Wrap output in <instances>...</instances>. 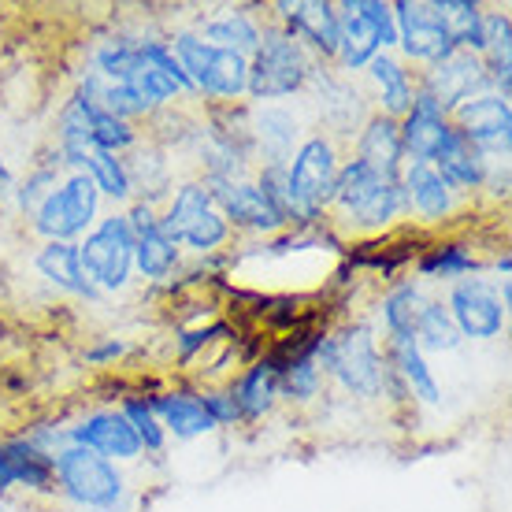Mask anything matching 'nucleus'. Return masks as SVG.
Segmentation results:
<instances>
[{
    "label": "nucleus",
    "mask_w": 512,
    "mask_h": 512,
    "mask_svg": "<svg viewBox=\"0 0 512 512\" xmlns=\"http://www.w3.org/2000/svg\"><path fill=\"white\" fill-rule=\"evenodd\" d=\"M197 397H201V409L208 412V420L216 423V431L242 423V412H238L231 386H197Z\"/></svg>",
    "instance_id": "c03bdc74"
},
{
    "label": "nucleus",
    "mask_w": 512,
    "mask_h": 512,
    "mask_svg": "<svg viewBox=\"0 0 512 512\" xmlns=\"http://www.w3.org/2000/svg\"><path fill=\"white\" fill-rule=\"evenodd\" d=\"M338 19H342V38H338V56H334L338 67H334V71H342V75H349V78H360L364 67L383 52L379 49V38H375L372 26L357 15L353 0H342V4H338Z\"/></svg>",
    "instance_id": "7c9ffc66"
},
{
    "label": "nucleus",
    "mask_w": 512,
    "mask_h": 512,
    "mask_svg": "<svg viewBox=\"0 0 512 512\" xmlns=\"http://www.w3.org/2000/svg\"><path fill=\"white\" fill-rule=\"evenodd\" d=\"M342 167V145L323 130H308L297 153L286 164V197H290V231H312L327 223L334 201V182Z\"/></svg>",
    "instance_id": "7ed1b4c3"
},
{
    "label": "nucleus",
    "mask_w": 512,
    "mask_h": 512,
    "mask_svg": "<svg viewBox=\"0 0 512 512\" xmlns=\"http://www.w3.org/2000/svg\"><path fill=\"white\" fill-rule=\"evenodd\" d=\"M401 190H405L409 219L420 223V227H446V223L461 216L464 208L475 205V201H468V197L453 190L431 164H405Z\"/></svg>",
    "instance_id": "2eb2a0df"
},
{
    "label": "nucleus",
    "mask_w": 512,
    "mask_h": 512,
    "mask_svg": "<svg viewBox=\"0 0 512 512\" xmlns=\"http://www.w3.org/2000/svg\"><path fill=\"white\" fill-rule=\"evenodd\" d=\"M12 186H15V175H12V167L0 160V197L4 193H12Z\"/></svg>",
    "instance_id": "3c124183"
},
{
    "label": "nucleus",
    "mask_w": 512,
    "mask_h": 512,
    "mask_svg": "<svg viewBox=\"0 0 512 512\" xmlns=\"http://www.w3.org/2000/svg\"><path fill=\"white\" fill-rule=\"evenodd\" d=\"M138 67H141L138 38H130V34L104 38L90 56V71H97V75H101L104 82H112V86H127Z\"/></svg>",
    "instance_id": "c9c22d12"
},
{
    "label": "nucleus",
    "mask_w": 512,
    "mask_h": 512,
    "mask_svg": "<svg viewBox=\"0 0 512 512\" xmlns=\"http://www.w3.org/2000/svg\"><path fill=\"white\" fill-rule=\"evenodd\" d=\"M416 346H420L423 357L427 353H457L464 346L461 331L449 320V308L442 297L427 294V301L416 312Z\"/></svg>",
    "instance_id": "72a5a7b5"
},
{
    "label": "nucleus",
    "mask_w": 512,
    "mask_h": 512,
    "mask_svg": "<svg viewBox=\"0 0 512 512\" xmlns=\"http://www.w3.org/2000/svg\"><path fill=\"white\" fill-rule=\"evenodd\" d=\"M134 227H130L127 212H108L97 219L82 242H78V260L86 279L101 290V294H123L134 282Z\"/></svg>",
    "instance_id": "6e6552de"
},
{
    "label": "nucleus",
    "mask_w": 512,
    "mask_h": 512,
    "mask_svg": "<svg viewBox=\"0 0 512 512\" xmlns=\"http://www.w3.org/2000/svg\"><path fill=\"white\" fill-rule=\"evenodd\" d=\"M394 26H397V56L409 67H431L457 52L449 26L438 12V0H394Z\"/></svg>",
    "instance_id": "9d476101"
},
{
    "label": "nucleus",
    "mask_w": 512,
    "mask_h": 512,
    "mask_svg": "<svg viewBox=\"0 0 512 512\" xmlns=\"http://www.w3.org/2000/svg\"><path fill=\"white\" fill-rule=\"evenodd\" d=\"M127 353H130V342H127V338H101V342H93V346H86L82 360H86L90 368H108V364H116V360H123Z\"/></svg>",
    "instance_id": "49530a36"
},
{
    "label": "nucleus",
    "mask_w": 512,
    "mask_h": 512,
    "mask_svg": "<svg viewBox=\"0 0 512 512\" xmlns=\"http://www.w3.org/2000/svg\"><path fill=\"white\" fill-rule=\"evenodd\" d=\"M490 201H505L509 197V160H490L487 164V179H483V190Z\"/></svg>",
    "instance_id": "de8ad7c7"
},
{
    "label": "nucleus",
    "mask_w": 512,
    "mask_h": 512,
    "mask_svg": "<svg viewBox=\"0 0 512 512\" xmlns=\"http://www.w3.org/2000/svg\"><path fill=\"white\" fill-rule=\"evenodd\" d=\"M416 90L427 93L442 112H453L464 101L479 97V93H490L487 67L472 52H453L446 60L416 71Z\"/></svg>",
    "instance_id": "4468645a"
},
{
    "label": "nucleus",
    "mask_w": 512,
    "mask_h": 512,
    "mask_svg": "<svg viewBox=\"0 0 512 512\" xmlns=\"http://www.w3.org/2000/svg\"><path fill=\"white\" fill-rule=\"evenodd\" d=\"M353 8H357L360 19L375 30L379 49L394 52L397 49V26H394V8H390V0H353Z\"/></svg>",
    "instance_id": "37998d69"
},
{
    "label": "nucleus",
    "mask_w": 512,
    "mask_h": 512,
    "mask_svg": "<svg viewBox=\"0 0 512 512\" xmlns=\"http://www.w3.org/2000/svg\"><path fill=\"white\" fill-rule=\"evenodd\" d=\"M308 93H312L316 130H323V134L334 138L338 145H342V141L353 145V138H357L360 127H364V119L375 112L372 97L360 86V78H349L327 64L316 67Z\"/></svg>",
    "instance_id": "1a4fd4ad"
},
{
    "label": "nucleus",
    "mask_w": 512,
    "mask_h": 512,
    "mask_svg": "<svg viewBox=\"0 0 512 512\" xmlns=\"http://www.w3.org/2000/svg\"><path fill=\"white\" fill-rule=\"evenodd\" d=\"M316 364L323 379H331L342 394L357 401H383L386 397V349L372 323H349L342 331L323 327L316 342Z\"/></svg>",
    "instance_id": "f03ea898"
},
{
    "label": "nucleus",
    "mask_w": 512,
    "mask_h": 512,
    "mask_svg": "<svg viewBox=\"0 0 512 512\" xmlns=\"http://www.w3.org/2000/svg\"><path fill=\"white\" fill-rule=\"evenodd\" d=\"M449 123L461 130L487 160H509L512 149V104L498 93H479L449 112Z\"/></svg>",
    "instance_id": "ddd939ff"
},
{
    "label": "nucleus",
    "mask_w": 512,
    "mask_h": 512,
    "mask_svg": "<svg viewBox=\"0 0 512 512\" xmlns=\"http://www.w3.org/2000/svg\"><path fill=\"white\" fill-rule=\"evenodd\" d=\"M212 201H216V212L227 223H231L234 234H253V238H275L282 234V219L275 216V208L268 205V197L260 193L253 179L242 182H227V186H212Z\"/></svg>",
    "instance_id": "f3484780"
},
{
    "label": "nucleus",
    "mask_w": 512,
    "mask_h": 512,
    "mask_svg": "<svg viewBox=\"0 0 512 512\" xmlns=\"http://www.w3.org/2000/svg\"><path fill=\"white\" fill-rule=\"evenodd\" d=\"M75 97H78V93H75ZM82 104H86V127H90V145H93V149L127 156L130 149H138V145H141V134H145L141 127L116 119L112 112H104L101 104H90V101H82Z\"/></svg>",
    "instance_id": "4c0bfd02"
},
{
    "label": "nucleus",
    "mask_w": 512,
    "mask_h": 512,
    "mask_svg": "<svg viewBox=\"0 0 512 512\" xmlns=\"http://www.w3.org/2000/svg\"><path fill=\"white\" fill-rule=\"evenodd\" d=\"M67 446H82L116 464L141 461V442L119 409H93L67 427Z\"/></svg>",
    "instance_id": "dca6fc26"
},
{
    "label": "nucleus",
    "mask_w": 512,
    "mask_h": 512,
    "mask_svg": "<svg viewBox=\"0 0 512 512\" xmlns=\"http://www.w3.org/2000/svg\"><path fill=\"white\" fill-rule=\"evenodd\" d=\"M86 175L93 179L101 201H112V212H123V208L134 201V186H130V171L127 160L116 153H104V149H90L86 153Z\"/></svg>",
    "instance_id": "473e14b6"
},
{
    "label": "nucleus",
    "mask_w": 512,
    "mask_h": 512,
    "mask_svg": "<svg viewBox=\"0 0 512 512\" xmlns=\"http://www.w3.org/2000/svg\"><path fill=\"white\" fill-rule=\"evenodd\" d=\"M34 271L41 275L45 286H52L56 294L82 301V305H101L104 294L86 279L82 260H78V245L71 242H41L34 253Z\"/></svg>",
    "instance_id": "412c9836"
},
{
    "label": "nucleus",
    "mask_w": 512,
    "mask_h": 512,
    "mask_svg": "<svg viewBox=\"0 0 512 512\" xmlns=\"http://www.w3.org/2000/svg\"><path fill=\"white\" fill-rule=\"evenodd\" d=\"M483 64H512V19L509 12H487L483 19Z\"/></svg>",
    "instance_id": "79ce46f5"
},
{
    "label": "nucleus",
    "mask_w": 512,
    "mask_h": 512,
    "mask_svg": "<svg viewBox=\"0 0 512 512\" xmlns=\"http://www.w3.org/2000/svg\"><path fill=\"white\" fill-rule=\"evenodd\" d=\"M234 231H231V223L219 216L216 208H208L205 216H197L186 227V234H182V242L179 249L182 253H190L193 260H205V256H219L227 245H231Z\"/></svg>",
    "instance_id": "ea45409f"
},
{
    "label": "nucleus",
    "mask_w": 512,
    "mask_h": 512,
    "mask_svg": "<svg viewBox=\"0 0 512 512\" xmlns=\"http://www.w3.org/2000/svg\"><path fill=\"white\" fill-rule=\"evenodd\" d=\"M438 12L446 19L449 38H453L457 52L483 56V19H487V8L479 0H438Z\"/></svg>",
    "instance_id": "e433bc0d"
},
{
    "label": "nucleus",
    "mask_w": 512,
    "mask_h": 512,
    "mask_svg": "<svg viewBox=\"0 0 512 512\" xmlns=\"http://www.w3.org/2000/svg\"><path fill=\"white\" fill-rule=\"evenodd\" d=\"M0 446H4V457H8V468H12L15 490L38 494V498H56V475H52L49 453H41L23 435L0 438Z\"/></svg>",
    "instance_id": "c756f323"
},
{
    "label": "nucleus",
    "mask_w": 512,
    "mask_h": 512,
    "mask_svg": "<svg viewBox=\"0 0 512 512\" xmlns=\"http://www.w3.org/2000/svg\"><path fill=\"white\" fill-rule=\"evenodd\" d=\"M216 334H231V327L219 320V323H205V327H190V331H179V338H175V360H179V364H190L197 353H205L208 342H212Z\"/></svg>",
    "instance_id": "a18cd8bd"
},
{
    "label": "nucleus",
    "mask_w": 512,
    "mask_h": 512,
    "mask_svg": "<svg viewBox=\"0 0 512 512\" xmlns=\"http://www.w3.org/2000/svg\"><path fill=\"white\" fill-rule=\"evenodd\" d=\"M305 108L282 104H249V134H253V167H286L305 138Z\"/></svg>",
    "instance_id": "f8f14e48"
},
{
    "label": "nucleus",
    "mask_w": 512,
    "mask_h": 512,
    "mask_svg": "<svg viewBox=\"0 0 512 512\" xmlns=\"http://www.w3.org/2000/svg\"><path fill=\"white\" fill-rule=\"evenodd\" d=\"M383 349L401 386L409 390V401H416L423 409H438L442 405V383H438L431 360L420 353V346L416 342H383Z\"/></svg>",
    "instance_id": "bb28decb"
},
{
    "label": "nucleus",
    "mask_w": 512,
    "mask_h": 512,
    "mask_svg": "<svg viewBox=\"0 0 512 512\" xmlns=\"http://www.w3.org/2000/svg\"><path fill=\"white\" fill-rule=\"evenodd\" d=\"M487 164H490L487 156L479 153L457 127H449V134L442 138V145H438L435 160H431V167H435L438 175L461 193V197H468V201H475L479 190H483Z\"/></svg>",
    "instance_id": "b1692460"
},
{
    "label": "nucleus",
    "mask_w": 512,
    "mask_h": 512,
    "mask_svg": "<svg viewBox=\"0 0 512 512\" xmlns=\"http://www.w3.org/2000/svg\"><path fill=\"white\" fill-rule=\"evenodd\" d=\"M416 282H457V279H468V275H483L487 271V260H479L475 256L472 245L464 242H435L427 245L423 253H416Z\"/></svg>",
    "instance_id": "cd10ccee"
},
{
    "label": "nucleus",
    "mask_w": 512,
    "mask_h": 512,
    "mask_svg": "<svg viewBox=\"0 0 512 512\" xmlns=\"http://www.w3.org/2000/svg\"><path fill=\"white\" fill-rule=\"evenodd\" d=\"M116 409L123 412V416H127V423L134 427V435H138V442H141V453H164L171 438H167L164 423H160L153 412L145 409L141 394H127L116 405Z\"/></svg>",
    "instance_id": "a19ab883"
},
{
    "label": "nucleus",
    "mask_w": 512,
    "mask_h": 512,
    "mask_svg": "<svg viewBox=\"0 0 512 512\" xmlns=\"http://www.w3.org/2000/svg\"><path fill=\"white\" fill-rule=\"evenodd\" d=\"M316 67L320 64L308 56L301 41L268 23L260 49L249 56V90H245V101L282 104L294 101V97H305Z\"/></svg>",
    "instance_id": "39448f33"
},
{
    "label": "nucleus",
    "mask_w": 512,
    "mask_h": 512,
    "mask_svg": "<svg viewBox=\"0 0 512 512\" xmlns=\"http://www.w3.org/2000/svg\"><path fill=\"white\" fill-rule=\"evenodd\" d=\"M56 498L75 512H130L127 475L116 461H104L82 446L52 453Z\"/></svg>",
    "instance_id": "20e7f679"
},
{
    "label": "nucleus",
    "mask_w": 512,
    "mask_h": 512,
    "mask_svg": "<svg viewBox=\"0 0 512 512\" xmlns=\"http://www.w3.org/2000/svg\"><path fill=\"white\" fill-rule=\"evenodd\" d=\"M141 401L156 420L164 423L167 438H175V442H193V438H205L216 431V423L208 420V412L201 409L197 386L153 390V394H141Z\"/></svg>",
    "instance_id": "aec40b11"
},
{
    "label": "nucleus",
    "mask_w": 512,
    "mask_h": 512,
    "mask_svg": "<svg viewBox=\"0 0 512 512\" xmlns=\"http://www.w3.org/2000/svg\"><path fill=\"white\" fill-rule=\"evenodd\" d=\"M449 127H453V123H449V112H442L427 93L416 90V101H412L409 116L397 119L405 164H431L442 138L449 134Z\"/></svg>",
    "instance_id": "5701e85b"
},
{
    "label": "nucleus",
    "mask_w": 512,
    "mask_h": 512,
    "mask_svg": "<svg viewBox=\"0 0 512 512\" xmlns=\"http://www.w3.org/2000/svg\"><path fill=\"white\" fill-rule=\"evenodd\" d=\"M208 45L227 52H238V56H253L264 41V30H268V15L253 12V8H223V12L201 15L197 26H193Z\"/></svg>",
    "instance_id": "4be33fe9"
},
{
    "label": "nucleus",
    "mask_w": 512,
    "mask_h": 512,
    "mask_svg": "<svg viewBox=\"0 0 512 512\" xmlns=\"http://www.w3.org/2000/svg\"><path fill=\"white\" fill-rule=\"evenodd\" d=\"M123 160H127V171H130L134 201H145V205H153V208L164 205L167 193L175 190V164H171V153L160 149V145H138V149H130Z\"/></svg>",
    "instance_id": "a878e982"
},
{
    "label": "nucleus",
    "mask_w": 512,
    "mask_h": 512,
    "mask_svg": "<svg viewBox=\"0 0 512 512\" xmlns=\"http://www.w3.org/2000/svg\"><path fill=\"white\" fill-rule=\"evenodd\" d=\"M364 90L372 97V108L379 116L405 119L416 101V71H412L397 52H379L372 64L364 67Z\"/></svg>",
    "instance_id": "a211bd4d"
},
{
    "label": "nucleus",
    "mask_w": 512,
    "mask_h": 512,
    "mask_svg": "<svg viewBox=\"0 0 512 512\" xmlns=\"http://www.w3.org/2000/svg\"><path fill=\"white\" fill-rule=\"evenodd\" d=\"M357 160L386 175V179H401V171H405V149H401V130H397V119L390 116H372L364 119V127L360 134L353 138V153Z\"/></svg>",
    "instance_id": "393cba45"
},
{
    "label": "nucleus",
    "mask_w": 512,
    "mask_h": 512,
    "mask_svg": "<svg viewBox=\"0 0 512 512\" xmlns=\"http://www.w3.org/2000/svg\"><path fill=\"white\" fill-rule=\"evenodd\" d=\"M182 264H186V253L179 245H171L156 231L138 234V245H134V275H141L145 282H167L171 275H179Z\"/></svg>",
    "instance_id": "f704fd0d"
},
{
    "label": "nucleus",
    "mask_w": 512,
    "mask_h": 512,
    "mask_svg": "<svg viewBox=\"0 0 512 512\" xmlns=\"http://www.w3.org/2000/svg\"><path fill=\"white\" fill-rule=\"evenodd\" d=\"M279 375H282L279 349H268L264 357H256L249 368H242V372L227 383L231 386L234 401H238L242 423L268 420L271 412L279 409Z\"/></svg>",
    "instance_id": "6ab92c4d"
},
{
    "label": "nucleus",
    "mask_w": 512,
    "mask_h": 512,
    "mask_svg": "<svg viewBox=\"0 0 512 512\" xmlns=\"http://www.w3.org/2000/svg\"><path fill=\"white\" fill-rule=\"evenodd\" d=\"M208 208H216L212 190H208L201 179H186L167 193V201L160 205V219H156V227H160V234H164L167 242L179 245L182 234H186V227H190L197 216H205Z\"/></svg>",
    "instance_id": "2f4dec72"
},
{
    "label": "nucleus",
    "mask_w": 512,
    "mask_h": 512,
    "mask_svg": "<svg viewBox=\"0 0 512 512\" xmlns=\"http://www.w3.org/2000/svg\"><path fill=\"white\" fill-rule=\"evenodd\" d=\"M0 512H15V509L8 505V501H0Z\"/></svg>",
    "instance_id": "603ef678"
},
{
    "label": "nucleus",
    "mask_w": 512,
    "mask_h": 512,
    "mask_svg": "<svg viewBox=\"0 0 512 512\" xmlns=\"http://www.w3.org/2000/svg\"><path fill=\"white\" fill-rule=\"evenodd\" d=\"M15 490L12 468H8V457H4V446H0V501H8V494Z\"/></svg>",
    "instance_id": "09e8293b"
},
{
    "label": "nucleus",
    "mask_w": 512,
    "mask_h": 512,
    "mask_svg": "<svg viewBox=\"0 0 512 512\" xmlns=\"http://www.w3.org/2000/svg\"><path fill=\"white\" fill-rule=\"evenodd\" d=\"M427 301L423 282L394 279L390 290L379 297V327H383V342H416V312Z\"/></svg>",
    "instance_id": "c85d7f7f"
},
{
    "label": "nucleus",
    "mask_w": 512,
    "mask_h": 512,
    "mask_svg": "<svg viewBox=\"0 0 512 512\" xmlns=\"http://www.w3.org/2000/svg\"><path fill=\"white\" fill-rule=\"evenodd\" d=\"M327 223L353 238H379L397 223H409L401 179H386L357 156H342Z\"/></svg>",
    "instance_id": "f257e3e1"
},
{
    "label": "nucleus",
    "mask_w": 512,
    "mask_h": 512,
    "mask_svg": "<svg viewBox=\"0 0 512 512\" xmlns=\"http://www.w3.org/2000/svg\"><path fill=\"white\" fill-rule=\"evenodd\" d=\"M67 171H64V164H60V156H56V149H52L45 160H38V164L30 167V175H26L23 182H15L12 186V205H15V212L19 216H34L38 212V205L45 201L52 193V186L64 179Z\"/></svg>",
    "instance_id": "58836bf2"
},
{
    "label": "nucleus",
    "mask_w": 512,
    "mask_h": 512,
    "mask_svg": "<svg viewBox=\"0 0 512 512\" xmlns=\"http://www.w3.org/2000/svg\"><path fill=\"white\" fill-rule=\"evenodd\" d=\"M101 193L86 171H71L52 186V193L30 216V231L41 242H71L78 245L101 219Z\"/></svg>",
    "instance_id": "0eeeda50"
},
{
    "label": "nucleus",
    "mask_w": 512,
    "mask_h": 512,
    "mask_svg": "<svg viewBox=\"0 0 512 512\" xmlns=\"http://www.w3.org/2000/svg\"><path fill=\"white\" fill-rule=\"evenodd\" d=\"M446 308L453 327L461 331L464 342H498L509 327V308L501 305L498 286L487 275H468V279L449 282Z\"/></svg>",
    "instance_id": "9b49d317"
},
{
    "label": "nucleus",
    "mask_w": 512,
    "mask_h": 512,
    "mask_svg": "<svg viewBox=\"0 0 512 512\" xmlns=\"http://www.w3.org/2000/svg\"><path fill=\"white\" fill-rule=\"evenodd\" d=\"M167 45L179 56L182 71L190 75L193 90L201 101H208V108L212 104H245V90H249V60L245 56L208 45L193 26L175 30Z\"/></svg>",
    "instance_id": "423d86ee"
},
{
    "label": "nucleus",
    "mask_w": 512,
    "mask_h": 512,
    "mask_svg": "<svg viewBox=\"0 0 512 512\" xmlns=\"http://www.w3.org/2000/svg\"><path fill=\"white\" fill-rule=\"evenodd\" d=\"M490 271H494V279H509V271H512V256H509V249H501V253H494V260H490Z\"/></svg>",
    "instance_id": "8fccbe9b"
}]
</instances>
